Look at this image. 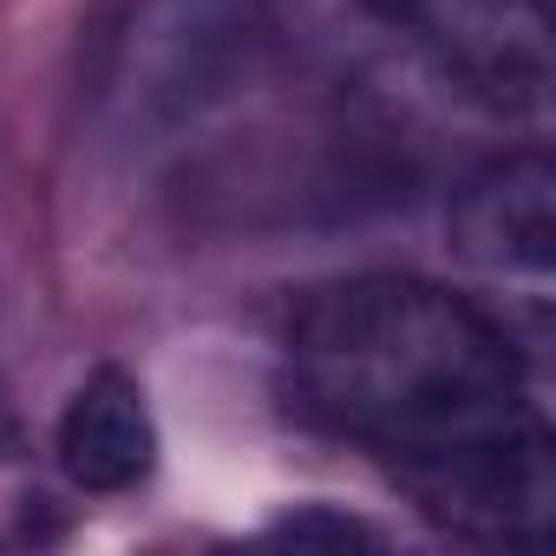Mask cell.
I'll use <instances>...</instances> for the list:
<instances>
[{"mask_svg": "<svg viewBox=\"0 0 556 556\" xmlns=\"http://www.w3.org/2000/svg\"><path fill=\"white\" fill-rule=\"evenodd\" d=\"M268 0H138L112 66V112L125 131H164L236 73Z\"/></svg>", "mask_w": 556, "mask_h": 556, "instance_id": "7a4b0ae2", "label": "cell"}, {"mask_svg": "<svg viewBox=\"0 0 556 556\" xmlns=\"http://www.w3.org/2000/svg\"><path fill=\"white\" fill-rule=\"evenodd\" d=\"M60 465L79 491L92 497H118V491H138L157 465V426H151V406H144V387L125 374V367H99L79 380V393L66 400L60 413Z\"/></svg>", "mask_w": 556, "mask_h": 556, "instance_id": "5b68a950", "label": "cell"}, {"mask_svg": "<svg viewBox=\"0 0 556 556\" xmlns=\"http://www.w3.org/2000/svg\"><path fill=\"white\" fill-rule=\"evenodd\" d=\"M295 400L374 452L426 517L484 543H543L556 452L504 315L419 275H354L289 328Z\"/></svg>", "mask_w": 556, "mask_h": 556, "instance_id": "6da1fadb", "label": "cell"}, {"mask_svg": "<svg viewBox=\"0 0 556 556\" xmlns=\"http://www.w3.org/2000/svg\"><path fill=\"white\" fill-rule=\"evenodd\" d=\"M452 255L465 275L523 308L530 334L549 321V275H556V170L543 151H504L478 164L445 216Z\"/></svg>", "mask_w": 556, "mask_h": 556, "instance_id": "3957f363", "label": "cell"}, {"mask_svg": "<svg viewBox=\"0 0 556 556\" xmlns=\"http://www.w3.org/2000/svg\"><path fill=\"white\" fill-rule=\"evenodd\" d=\"M426 47L465 92L497 112H543L549 99V14L543 0H367Z\"/></svg>", "mask_w": 556, "mask_h": 556, "instance_id": "277c9868", "label": "cell"}, {"mask_svg": "<svg viewBox=\"0 0 556 556\" xmlns=\"http://www.w3.org/2000/svg\"><path fill=\"white\" fill-rule=\"evenodd\" d=\"M275 530H289V536H295V530H308V517H289V523H275ZM321 530H328V536H341V543H348V536H367L361 523H321Z\"/></svg>", "mask_w": 556, "mask_h": 556, "instance_id": "52a82bcc", "label": "cell"}, {"mask_svg": "<svg viewBox=\"0 0 556 556\" xmlns=\"http://www.w3.org/2000/svg\"><path fill=\"white\" fill-rule=\"evenodd\" d=\"M21 452V413L8 400V387H0V458H14Z\"/></svg>", "mask_w": 556, "mask_h": 556, "instance_id": "8992f818", "label": "cell"}]
</instances>
